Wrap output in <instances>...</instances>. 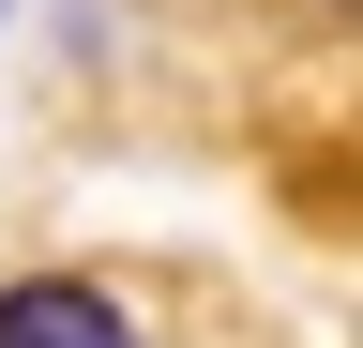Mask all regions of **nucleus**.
I'll return each instance as SVG.
<instances>
[{"label":"nucleus","mask_w":363,"mask_h":348,"mask_svg":"<svg viewBox=\"0 0 363 348\" xmlns=\"http://www.w3.org/2000/svg\"><path fill=\"white\" fill-rule=\"evenodd\" d=\"M0 348H152V333L91 273H30V288H0Z\"/></svg>","instance_id":"obj_1"}]
</instances>
